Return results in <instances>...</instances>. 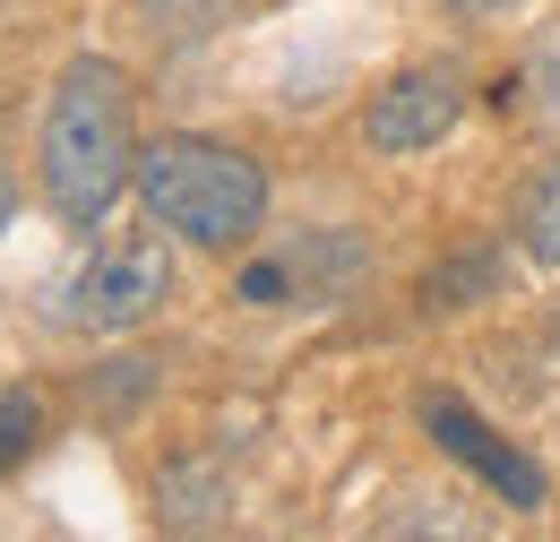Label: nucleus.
<instances>
[{"instance_id": "obj_8", "label": "nucleus", "mask_w": 560, "mask_h": 542, "mask_svg": "<svg viewBox=\"0 0 560 542\" xmlns=\"http://www.w3.org/2000/svg\"><path fill=\"white\" fill-rule=\"evenodd\" d=\"M526 86H535V104H544V121H560V26L526 52Z\"/></svg>"}, {"instance_id": "obj_6", "label": "nucleus", "mask_w": 560, "mask_h": 542, "mask_svg": "<svg viewBox=\"0 0 560 542\" xmlns=\"http://www.w3.org/2000/svg\"><path fill=\"white\" fill-rule=\"evenodd\" d=\"M517 241H526L535 268H560V164L526 190V207H517Z\"/></svg>"}, {"instance_id": "obj_10", "label": "nucleus", "mask_w": 560, "mask_h": 542, "mask_svg": "<svg viewBox=\"0 0 560 542\" xmlns=\"http://www.w3.org/2000/svg\"><path fill=\"white\" fill-rule=\"evenodd\" d=\"M475 9H500V0H475Z\"/></svg>"}, {"instance_id": "obj_3", "label": "nucleus", "mask_w": 560, "mask_h": 542, "mask_svg": "<svg viewBox=\"0 0 560 542\" xmlns=\"http://www.w3.org/2000/svg\"><path fill=\"white\" fill-rule=\"evenodd\" d=\"M164 293H173V250L155 233H113L70 268V284L52 293V319L78 337H130L164 310Z\"/></svg>"}, {"instance_id": "obj_5", "label": "nucleus", "mask_w": 560, "mask_h": 542, "mask_svg": "<svg viewBox=\"0 0 560 542\" xmlns=\"http://www.w3.org/2000/svg\"><path fill=\"white\" fill-rule=\"evenodd\" d=\"M415 413H422V431H431V439H440V448H448L457 466H475V474H483L491 491L509 499V508H544V499H552L544 466H526V457H517V448H509V439L491 431L483 413H475V405H457L448 388H422Z\"/></svg>"}, {"instance_id": "obj_9", "label": "nucleus", "mask_w": 560, "mask_h": 542, "mask_svg": "<svg viewBox=\"0 0 560 542\" xmlns=\"http://www.w3.org/2000/svg\"><path fill=\"white\" fill-rule=\"evenodd\" d=\"M9 215H18V181L0 173V233H9Z\"/></svg>"}, {"instance_id": "obj_7", "label": "nucleus", "mask_w": 560, "mask_h": 542, "mask_svg": "<svg viewBox=\"0 0 560 542\" xmlns=\"http://www.w3.org/2000/svg\"><path fill=\"white\" fill-rule=\"evenodd\" d=\"M35 431H44V397L35 388H0V474L35 448Z\"/></svg>"}, {"instance_id": "obj_2", "label": "nucleus", "mask_w": 560, "mask_h": 542, "mask_svg": "<svg viewBox=\"0 0 560 542\" xmlns=\"http://www.w3.org/2000/svg\"><path fill=\"white\" fill-rule=\"evenodd\" d=\"M130 190H139L147 224L173 233V241H190V250H242L268 224V173H259V155H242L224 138H190V130L147 138Z\"/></svg>"}, {"instance_id": "obj_1", "label": "nucleus", "mask_w": 560, "mask_h": 542, "mask_svg": "<svg viewBox=\"0 0 560 542\" xmlns=\"http://www.w3.org/2000/svg\"><path fill=\"white\" fill-rule=\"evenodd\" d=\"M139 173V130H130V69L104 61V52H78L52 95H44V130H35V181H44V207L70 224V233H95L113 199L130 190Z\"/></svg>"}, {"instance_id": "obj_4", "label": "nucleus", "mask_w": 560, "mask_h": 542, "mask_svg": "<svg viewBox=\"0 0 560 542\" xmlns=\"http://www.w3.org/2000/svg\"><path fill=\"white\" fill-rule=\"evenodd\" d=\"M457 121H466V69L422 61V69H397V78L371 95L362 138H371L380 155H422V146H440Z\"/></svg>"}, {"instance_id": "obj_11", "label": "nucleus", "mask_w": 560, "mask_h": 542, "mask_svg": "<svg viewBox=\"0 0 560 542\" xmlns=\"http://www.w3.org/2000/svg\"><path fill=\"white\" fill-rule=\"evenodd\" d=\"M552 337H560V328H552Z\"/></svg>"}]
</instances>
